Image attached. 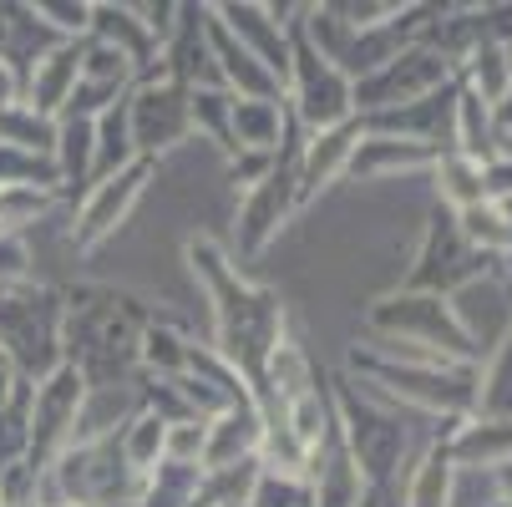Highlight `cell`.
<instances>
[{"mask_svg":"<svg viewBox=\"0 0 512 507\" xmlns=\"http://www.w3.org/2000/svg\"><path fill=\"white\" fill-rule=\"evenodd\" d=\"M0 350L21 381H46L61 366V300L31 279L0 284Z\"/></svg>","mask_w":512,"mask_h":507,"instance_id":"6da1fadb","label":"cell"},{"mask_svg":"<svg viewBox=\"0 0 512 507\" xmlns=\"http://www.w3.org/2000/svg\"><path fill=\"white\" fill-rule=\"evenodd\" d=\"M371 325L386 340L431 350V355H442V360H457V366H467V360L477 355V345L462 330V315L442 295H396V300H381L371 310Z\"/></svg>","mask_w":512,"mask_h":507,"instance_id":"7a4b0ae2","label":"cell"},{"mask_svg":"<svg viewBox=\"0 0 512 507\" xmlns=\"http://www.w3.org/2000/svg\"><path fill=\"white\" fill-rule=\"evenodd\" d=\"M452 77V66L442 51L431 46H411V51H396L381 71H371V77H360L350 87V107L360 112H396V107H411L431 92H442Z\"/></svg>","mask_w":512,"mask_h":507,"instance_id":"3957f363","label":"cell"},{"mask_svg":"<svg viewBox=\"0 0 512 507\" xmlns=\"http://www.w3.org/2000/svg\"><path fill=\"white\" fill-rule=\"evenodd\" d=\"M477 279V249L462 239L452 213H436L426 239H421V254H416V269L406 274V295H452V289L472 284Z\"/></svg>","mask_w":512,"mask_h":507,"instance_id":"277c9868","label":"cell"},{"mask_svg":"<svg viewBox=\"0 0 512 507\" xmlns=\"http://www.w3.org/2000/svg\"><path fill=\"white\" fill-rule=\"evenodd\" d=\"M289 82H295V102H300L310 127L330 132V127L350 122V82L305 36L295 41V51H289Z\"/></svg>","mask_w":512,"mask_h":507,"instance_id":"5b68a950","label":"cell"},{"mask_svg":"<svg viewBox=\"0 0 512 507\" xmlns=\"http://www.w3.org/2000/svg\"><path fill=\"white\" fill-rule=\"evenodd\" d=\"M335 426H345V452H350L360 477L381 482L401 462V442H406L401 421H391V416H381L371 406H360L355 391H340V421Z\"/></svg>","mask_w":512,"mask_h":507,"instance_id":"8992f818","label":"cell"},{"mask_svg":"<svg viewBox=\"0 0 512 507\" xmlns=\"http://www.w3.org/2000/svg\"><path fill=\"white\" fill-rule=\"evenodd\" d=\"M127 127H132V148H142V153L173 148L188 132V87L178 77H163L158 87H142L127 102Z\"/></svg>","mask_w":512,"mask_h":507,"instance_id":"52a82bcc","label":"cell"},{"mask_svg":"<svg viewBox=\"0 0 512 507\" xmlns=\"http://www.w3.org/2000/svg\"><path fill=\"white\" fill-rule=\"evenodd\" d=\"M148 173H153V163L142 158V163H127V168L107 173L102 183H92V193H87V203H82V219H77V229H71V244H77V249H92L97 239H107V234L117 229V219L137 203V193H142V183H148Z\"/></svg>","mask_w":512,"mask_h":507,"instance_id":"ba28073f","label":"cell"},{"mask_svg":"<svg viewBox=\"0 0 512 507\" xmlns=\"http://www.w3.org/2000/svg\"><path fill=\"white\" fill-rule=\"evenodd\" d=\"M77 77H82V46L61 41V46H51V51L26 71V77H21V102H26L31 112H41V117L56 122V112L71 107Z\"/></svg>","mask_w":512,"mask_h":507,"instance_id":"9c48e42d","label":"cell"},{"mask_svg":"<svg viewBox=\"0 0 512 507\" xmlns=\"http://www.w3.org/2000/svg\"><path fill=\"white\" fill-rule=\"evenodd\" d=\"M218 16H224L244 41V51H259L264 56V71H269V77L274 82H289V46H284V36H279V21H264L269 11L264 6H224V11H218Z\"/></svg>","mask_w":512,"mask_h":507,"instance_id":"30bf717a","label":"cell"},{"mask_svg":"<svg viewBox=\"0 0 512 507\" xmlns=\"http://www.w3.org/2000/svg\"><path fill=\"white\" fill-rule=\"evenodd\" d=\"M355 137H360V122H340V127H330V132H320V137L310 142V153H305V163H300V198H310L315 188H325V183L350 163Z\"/></svg>","mask_w":512,"mask_h":507,"instance_id":"8fae6325","label":"cell"},{"mask_svg":"<svg viewBox=\"0 0 512 507\" xmlns=\"http://www.w3.org/2000/svg\"><path fill=\"white\" fill-rule=\"evenodd\" d=\"M208 41H213V51L224 56V82H234L239 87V97L244 102H274V92H279V82L269 77V71L259 66V56L254 51H244V46H234L229 41V31L213 21V31H208Z\"/></svg>","mask_w":512,"mask_h":507,"instance_id":"7c38bea8","label":"cell"},{"mask_svg":"<svg viewBox=\"0 0 512 507\" xmlns=\"http://www.w3.org/2000/svg\"><path fill=\"white\" fill-rule=\"evenodd\" d=\"M92 142H97V132H92V117L66 112V117L56 122V148H51V163H56V178H61V183H71V188H77V183L87 178Z\"/></svg>","mask_w":512,"mask_h":507,"instance_id":"4fadbf2b","label":"cell"},{"mask_svg":"<svg viewBox=\"0 0 512 507\" xmlns=\"http://www.w3.org/2000/svg\"><path fill=\"white\" fill-rule=\"evenodd\" d=\"M477 411H482L492 426L512 421V325L502 330V345H492V366H487V376H482Z\"/></svg>","mask_w":512,"mask_h":507,"instance_id":"5bb4252c","label":"cell"},{"mask_svg":"<svg viewBox=\"0 0 512 507\" xmlns=\"http://www.w3.org/2000/svg\"><path fill=\"white\" fill-rule=\"evenodd\" d=\"M447 502H452V452L447 447H431L426 462L411 477L406 507H447Z\"/></svg>","mask_w":512,"mask_h":507,"instance_id":"9a60e30c","label":"cell"},{"mask_svg":"<svg viewBox=\"0 0 512 507\" xmlns=\"http://www.w3.org/2000/svg\"><path fill=\"white\" fill-rule=\"evenodd\" d=\"M482 173H487V163H477V158H462V153H447V158H436V188H442V198L447 203H462V208H472V203H482L487 198V188H482Z\"/></svg>","mask_w":512,"mask_h":507,"instance_id":"2e32d148","label":"cell"},{"mask_svg":"<svg viewBox=\"0 0 512 507\" xmlns=\"http://www.w3.org/2000/svg\"><path fill=\"white\" fill-rule=\"evenodd\" d=\"M472 82L482 87V102H502L512 87V66L502 46H477L472 51Z\"/></svg>","mask_w":512,"mask_h":507,"instance_id":"e0dca14e","label":"cell"},{"mask_svg":"<svg viewBox=\"0 0 512 507\" xmlns=\"http://www.w3.org/2000/svg\"><path fill=\"white\" fill-rule=\"evenodd\" d=\"M487 153L512 163V92L492 107V127H487Z\"/></svg>","mask_w":512,"mask_h":507,"instance_id":"ac0fdd59","label":"cell"},{"mask_svg":"<svg viewBox=\"0 0 512 507\" xmlns=\"http://www.w3.org/2000/svg\"><path fill=\"white\" fill-rule=\"evenodd\" d=\"M31 11H36L41 21L51 16L56 31H82V26L92 21V6H31Z\"/></svg>","mask_w":512,"mask_h":507,"instance_id":"d6986e66","label":"cell"},{"mask_svg":"<svg viewBox=\"0 0 512 507\" xmlns=\"http://www.w3.org/2000/svg\"><path fill=\"white\" fill-rule=\"evenodd\" d=\"M21 386H26V381H21V371L11 366V355L0 350V406H6V401H11V396H16Z\"/></svg>","mask_w":512,"mask_h":507,"instance_id":"ffe728a7","label":"cell"},{"mask_svg":"<svg viewBox=\"0 0 512 507\" xmlns=\"http://www.w3.org/2000/svg\"><path fill=\"white\" fill-rule=\"evenodd\" d=\"M218 507H244V502H218Z\"/></svg>","mask_w":512,"mask_h":507,"instance_id":"44dd1931","label":"cell"}]
</instances>
